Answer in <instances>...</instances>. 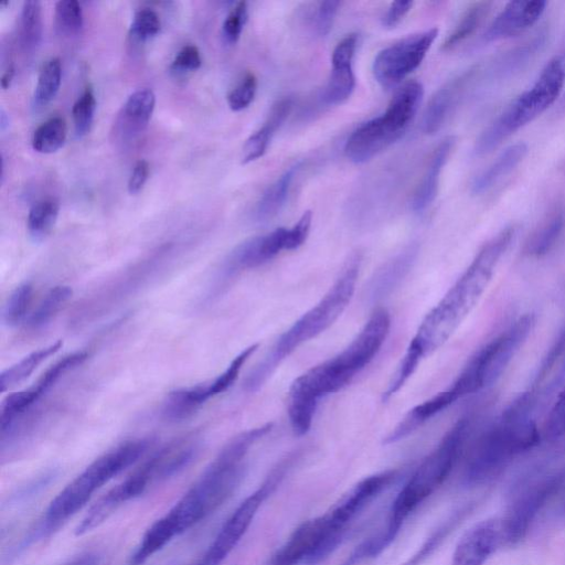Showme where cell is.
Returning <instances> with one entry per match:
<instances>
[{
  "label": "cell",
  "instance_id": "cell-1",
  "mask_svg": "<svg viewBox=\"0 0 565 565\" xmlns=\"http://www.w3.org/2000/svg\"><path fill=\"white\" fill-rule=\"evenodd\" d=\"M515 233L509 226L490 238L444 298L422 321L407 351L422 360L441 347L476 306Z\"/></svg>",
  "mask_w": 565,
  "mask_h": 565
},
{
  "label": "cell",
  "instance_id": "cell-2",
  "mask_svg": "<svg viewBox=\"0 0 565 565\" xmlns=\"http://www.w3.org/2000/svg\"><path fill=\"white\" fill-rule=\"evenodd\" d=\"M271 429L265 424L233 437L205 468L193 486L164 514L171 529L181 535L216 511L238 488L253 445Z\"/></svg>",
  "mask_w": 565,
  "mask_h": 565
},
{
  "label": "cell",
  "instance_id": "cell-3",
  "mask_svg": "<svg viewBox=\"0 0 565 565\" xmlns=\"http://www.w3.org/2000/svg\"><path fill=\"white\" fill-rule=\"evenodd\" d=\"M532 395L525 393L513 401L501 417L472 444L467 456L462 482L480 486L499 476L511 460L535 447L540 433L531 417Z\"/></svg>",
  "mask_w": 565,
  "mask_h": 565
},
{
  "label": "cell",
  "instance_id": "cell-4",
  "mask_svg": "<svg viewBox=\"0 0 565 565\" xmlns=\"http://www.w3.org/2000/svg\"><path fill=\"white\" fill-rule=\"evenodd\" d=\"M360 265L359 253L349 257L339 277L321 300L285 331L271 351L250 371L244 382L246 391H257L288 355L322 333L340 317L353 296Z\"/></svg>",
  "mask_w": 565,
  "mask_h": 565
},
{
  "label": "cell",
  "instance_id": "cell-5",
  "mask_svg": "<svg viewBox=\"0 0 565 565\" xmlns=\"http://www.w3.org/2000/svg\"><path fill=\"white\" fill-rule=\"evenodd\" d=\"M146 438L125 441L88 465L51 501L33 539L45 537L77 513L104 484L138 461L148 450Z\"/></svg>",
  "mask_w": 565,
  "mask_h": 565
},
{
  "label": "cell",
  "instance_id": "cell-6",
  "mask_svg": "<svg viewBox=\"0 0 565 565\" xmlns=\"http://www.w3.org/2000/svg\"><path fill=\"white\" fill-rule=\"evenodd\" d=\"M391 327L385 309H376L356 338L337 356L298 376L291 387L313 399L335 393L349 384L380 351Z\"/></svg>",
  "mask_w": 565,
  "mask_h": 565
},
{
  "label": "cell",
  "instance_id": "cell-7",
  "mask_svg": "<svg viewBox=\"0 0 565 565\" xmlns=\"http://www.w3.org/2000/svg\"><path fill=\"white\" fill-rule=\"evenodd\" d=\"M469 428L468 417L458 419L401 489L393 501L384 527L390 535L396 537L406 518L448 478L462 449Z\"/></svg>",
  "mask_w": 565,
  "mask_h": 565
},
{
  "label": "cell",
  "instance_id": "cell-8",
  "mask_svg": "<svg viewBox=\"0 0 565 565\" xmlns=\"http://www.w3.org/2000/svg\"><path fill=\"white\" fill-rule=\"evenodd\" d=\"M565 82V57H552L534 84L514 98L479 135L473 154L484 156L508 137L543 114L559 96Z\"/></svg>",
  "mask_w": 565,
  "mask_h": 565
},
{
  "label": "cell",
  "instance_id": "cell-9",
  "mask_svg": "<svg viewBox=\"0 0 565 565\" xmlns=\"http://www.w3.org/2000/svg\"><path fill=\"white\" fill-rule=\"evenodd\" d=\"M424 95L419 82L411 81L399 87L385 111L360 125L344 146L347 158L364 163L396 142L408 129Z\"/></svg>",
  "mask_w": 565,
  "mask_h": 565
},
{
  "label": "cell",
  "instance_id": "cell-10",
  "mask_svg": "<svg viewBox=\"0 0 565 565\" xmlns=\"http://www.w3.org/2000/svg\"><path fill=\"white\" fill-rule=\"evenodd\" d=\"M534 316L524 315L470 359L451 391L459 398L492 384L531 333Z\"/></svg>",
  "mask_w": 565,
  "mask_h": 565
},
{
  "label": "cell",
  "instance_id": "cell-11",
  "mask_svg": "<svg viewBox=\"0 0 565 565\" xmlns=\"http://www.w3.org/2000/svg\"><path fill=\"white\" fill-rule=\"evenodd\" d=\"M289 456L280 461L257 490L246 497L221 526L215 539L196 565H221L247 532L258 509L282 480L295 460Z\"/></svg>",
  "mask_w": 565,
  "mask_h": 565
},
{
  "label": "cell",
  "instance_id": "cell-12",
  "mask_svg": "<svg viewBox=\"0 0 565 565\" xmlns=\"http://www.w3.org/2000/svg\"><path fill=\"white\" fill-rule=\"evenodd\" d=\"M396 470H386L365 477L354 484L332 508L322 515L326 536L317 555L316 563L327 558L341 543L349 524L380 493L385 491L396 479Z\"/></svg>",
  "mask_w": 565,
  "mask_h": 565
},
{
  "label": "cell",
  "instance_id": "cell-13",
  "mask_svg": "<svg viewBox=\"0 0 565 565\" xmlns=\"http://www.w3.org/2000/svg\"><path fill=\"white\" fill-rule=\"evenodd\" d=\"M437 35L438 29L431 28L409 34L381 50L372 65L377 83L385 88L398 84L422 64Z\"/></svg>",
  "mask_w": 565,
  "mask_h": 565
},
{
  "label": "cell",
  "instance_id": "cell-14",
  "mask_svg": "<svg viewBox=\"0 0 565 565\" xmlns=\"http://www.w3.org/2000/svg\"><path fill=\"white\" fill-rule=\"evenodd\" d=\"M564 479L565 473L557 472L527 486L518 494L501 522L503 539L508 543L515 544L526 535L532 522Z\"/></svg>",
  "mask_w": 565,
  "mask_h": 565
},
{
  "label": "cell",
  "instance_id": "cell-15",
  "mask_svg": "<svg viewBox=\"0 0 565 565\" xmlns=\"http://www.w3.org/2000/svg\"><path fill=\"white\" fill-rule=\"evenodd\" d=\"M86 351H76L55 362L30 387L9 394L0 406V435L7 433L55 383L82 364Z\"/></svg>",
  "mask_w": 565,
  "mask_h": 565
},
{
  "label": "cell",
  "instance_id": "cell-16",
  "mask_svg": "<svg viewBox=\"0 0 565 565\" xmlns=\"http://www.w3.org/2000/svg\"><path fill=\"white\" fill-rule=\"evenodd\" d=\"M156 481L143 463L124 481L108 490L86 512L75 527V535L82 536L104 523L118 508L145 493Z\"/></svg>",
  "mask_w": 565,
  "mask_h": 565
},
{
  "label": "cell",
  "instance_id": "cell-17",
  "mask_svg": "<svg viewBox=\"0 0 565 565\" xmlns=\"http://www.w3.org/2000/svg\"><path fill=\"white\" fill-rule=\"evenodd\" d=\"M356 45L358 35L350 33L333 49L331 73L321 95L322 102L326 105L334 106L342 104L352 95L355 87L353 57Z\"/></svg>",
  "mask_w": 565,
  "mask_h": 565
},
{
  "label": "cell",
  "instance_id": "cell-18",
  "mask_svg": "<svg viewBox=\"0 0 565 565\" xmlns=\"http://www.w3.org/2000/svg\"><path fill=\"white\" fill-rule=\"evenodd\" d=\"M502 540L501 521L483 520L462 535L454 551L451 565H483Z\"/></svg>",
  "mask_w": 565,
  "mask_h": 565
},
{
  "label": "cell",
  "instance_id": "cell-19",
  "mask_svg": "<svg viewBox=\"0 0 565 565\" xmlns=\"http://www.w3.org/2000/svg\"><path fill=\"white\" fill-rule=\"evenodd\" d=\"M543 0H515L508 2L482 35L484 42L508 39L535 24L546 8Z\"/></svg>",
  "mask_w": 565,
  "mask_h": 565
},
{
  "label": "cell",
  "instance_id": "cell-20",
  "mask_svg": "<svg viewBox=\"0 0 565 565\" xmlns=\"http://www.w3.org/2000/svg\"><path fill=\"white\" fill-rule=\"evenodd\" d=\"M156 105L154 93L150 88L134 92L119 110L111 135L118 145H129L143 132Z\"/></svg>",
  "mask_w": 565,
  "mask_h": 565
},
{
  "label": "cell",
  "instance_id": "cell-21",
  "mask_svg": "<svg viewBox=\"0 0 565 565\" xmlns=\"http://www.w3.org/2000/svg\"><path fill=\"white\" fill-rule=\"evenodd\" d=\"M288 228L278 227L265 235L255 236L239 244L230 255L227 269L238 271L258 267L287 249Z\"/></svg>",
  "mask_w": 565,
  "mask_h": 565
},
{
  "label": "cell",
  "instance_id": "cell-22",
  "mask_svg": "<svg viewBox=\"0 0 565 565\" xmlns=\"http://www.w3.org/2000/svg\"><path fill=\"white\" fill-rule=\"evenodd\" d=\"M478 71L477 66L468 68L433 94L422 121V128L426 135H434L443 127Z\"/></svg>",
  "mask_w": 565,
  "mask_h": 565
},
{
  "label": "cell",
  "instance_id": "cell-23",
  "mask_svg": "<svg viewBox=\"0 0 565 565\" xmlns=\"http://www.w3.org/2000/svg\"><path fill=\"white\" fill-rule=\"evenodd\" d=\"M200 440L195 435L180 438L153 455L147 462L157 482L167 480L184 470L196 458Z\"/></svg>",
  "mask_w": 565,
  "mask_h": 565
},
{
  "label": "cell",
  "instance_id": "cell-24",
  "mask_svg": "<svg viewBox=\"0 0 565 565\" xmlns=\"http://www.w3.org/2000/svg\"><path fill=\"white\" fill-rule=\"evenodd\" d=\"M291 108V97L280 98L271 106L263 126L246 139L242 148V163H249L264 156L273 136L285 122Z\"/></svg>",
  "mask_w": 565,
  "mask_h": 565
},
{
  "label": "cell",
  "instance_id": "cell-25",
  "mask_svg": "<svg viewBox=\"0 0 565 565\" xmlns=\"http://www.w3.org/2000/svg\"><path fill=\"white\" fill-rule=\"evenodd\" d=\"M454 143L455 139L447 137L435 148L413 195L412 209L416 213L424 212L434 202L438 191L440 173L450 156Z\"/></svg>",
  "mask_w": 565,
  "mask_h": 565
},
{
  "label": "cell",
  "instance_id": "cell-26",
  "mask_svg": "<svg viewBox=\"0 0 565 565\" xmlns=\"http://www.w3.org/2000/svg\"><path fill=\"white\" fill-rule=\"evenodd\" d=\"M417 252V245H408L399 254L384 264L371 280L369 289L370 296L377 300L392 292L411 269Z\"/></svg>",
  "mask_w": 565,
  "mask_h": 565
},
{
  "label": "cell",
  "instance_id": "cell-27",
  "mask_svg": "<svg viewBox=\"0 0 565 565\" xmlns=\"http://www.w3.org/2000/svg\"><path fill=\"white\" fill-rule=\"evenodd\" d=\"M527 146L518 142L505 148L501 154L471 183V192L481 194L492 188L498 181L510 173L525 157Z\"/></svg>",
  "mask_w": 565,
  "mask_h": 565
},
{
  "label": "cell",
  "instance_id": "cell-28",
  "mask_svg": "<svg viewBox=\"0 0 565 565\" xmlns=\"http://www.w3.org/2000/svg\"><path fill=\"white\" fill-rule=\"evenodd\" d=\"M546 33L539 32L531 40L511 49L499 56L491 65L493 78H504L522 70L543 47Z\"/></svg>",
  "mask_w": 565,
  "mask_h": 565
},
{
  "label": "cell",
  "instance_id": "cell-29",
  "mask_svg": "<svg viewBox=\"0 0 565 565\" xmlns=\"http://www.w3.org/2000/svg\"><path fill=\"white\" fill-rule=\"evenodd\" d=\"M300 167L299 162L289 167L266 189L255 207V218L258 222L268 221L279 213Z\"/></svg>",
  "mask_w": 565,
  "mask_h": 565
},
{
  "label": "cell",
  "instance_id": "cell-30",
  "mask_svg": "<svg viewBox=\"0 0 565 565\" xmlns=\"http://www.w3.org/2000/svg\"><path fill=\"white\" fill-rule=\"evenodd\" d=\"M207 399V383L182 387L167 395L162 413L169 420H182L191 416Z\"/></svg>",
  "mask_w": 565,
  "mask_h": 565
},
{
  "label": "cell",
  "instance_id": "cell-31",
  "mask_svg": "<svg viewBox=\"0 0 565 565\" xmlns=\"http://www.w3.org/2000/svg\"><path fill=\"white\" fill-rule=\"evenodd\" d=\"M62 344L63 342L61 340L53 342L29 353L23 359L2 371L0 374V392L4 393L26 380L43 361L56 353Z\"/></svg>",
  "mask_w": 565,
  "mask_h": 565
},
{
  "label": "cell",
  "instance_id": "cell-32",
  "mask_svg": "<svg viewBox=\"0 0 565 565\" xmlns=\"http://www.w3.org/2000/svg\"><path fill=\"white\" fill-rule=\"evenodd\" d=\"M491 4L492 3L488 1H479L470 4L458 20L454 30L444 41L443 50H452L473 34L489 13Z\"/></svg>",
  "mask_w": 565,
  "mask_h": 565
},
{
  "label": "cell",
  "instance_id": "cell-33",
  "mask_svg": "<svg viewBox=\"0 0 565 565\" xmlns=\"http://www.w3.org/2000/svg\"><path fill=\"white\" fill-rule=\"evenodd\" d=\"M61 78V61L57 57H52L40 70L32 98L33 108H43L55 98L60 89Z\"/></svg>",
  "mask_w": 565,
  "mask_h": 565
},
{
  "label": "cell",
  "instance_id": "cell-34",
  "mask_svg": "<svg viewBox=\"0 0 565 565\" xmlns=\"http://www.w3.org/2000/svg\"><path fill=\"white\" fill-rule=\"evenodd\" d=\"M73 295L70 286H55L49 290L28 319L31 329H41L46 326L57 312L67 303Z\"/></svg>",
  "mask_w": 565,
  "mask_h": 565
},
{
  "label": "cell",
  "instance_id": "cell-35",
  "mask_svg": "<svg viewBox=\"0 0 565 565\" xmlns=\"http://www.w3.org/2000/svg\"><path fill=\"white\" fill-rule=\"evenodd\" d=\"M42 39V9L36 0L25 1L20 15V43L22 49L34 52Z\"/></svg>",
  "mask_w": 565,
  "mask_h": 565
},
{
  "label": "cell",
  "instance_id": "cell-36",
  "mask_svg": "<svg viewBox=\"0 0 565 565\" xmlns=\"http://www.w3.org/2000/svg\"><path fill=\"white\" fill-rule=\"evenodd\" d=\"M67 135L66 121L55 116L42 122L33 132L32 148L40 153H53L63 147Z\"/></svg>",
  "mask_w": 565,
  "mask_h": 565
},
{
  "label": "cell",
  "instance_id": "cell-37",
  "mask_svg": "<svg viewBox=\"0 0 565 565\" xmlns=\"http://www.w3.org/2000/svg\"><path fill=\"white\" fill-rule=\"evenodd\" d=\"M60 205L54 199H42L35 202L28 214V231L32 238L42 239L53 228L57 216Z\"/></svg>",
  "mask_w": 565,
  "mask_h": 565
},
{
  "label": "cell",
  "instance_id": "cell-38",
  "mask_svg": "<svg viewBox=\"0 0 565 565\" xmlns=\"http://www.w3.org/2000/svg\"><path fill=\"white\" fill-rule=\"evenodd\" d=\"M468 511L469 508H462L450 515L430 534L420 548L401 565H420L443 543L448 534L465 518Z\"/></svg>",
  "mask_w": 565,
  "mask_h": 565
},
{
  "label": "cell",
  "instance_id": "cell-39",
  "mask_svg": "<svg viewBox=\"0 0 565 565\" xmlns=\"http://www.w3.org/2000/svg\"><path fill=\"white\" fill-rule=\"evenodd\" d=\"M54 20L57 32L63 36L77 35L84 23L83 10L76 0H61L55 3Z\"/></svg>",
  "mask_w": 565,
  "mask_h": 565
},
{
  "label": "cell",
  "instance_id": "cell-40",
  "mask_svg": "<svg viewBox=\"0 0 565 565\" xmlns=\"http://www.w3.org/2000/svg\"><path fill=\"white\" fill-rule=\"evenodd\" d=\"M33 287L30 282L19 285L9 296L3 310L2 321L9 327L21 323L31 306Z\"/></svg>",
  "mask_w": 565,
  "mask_h": 565
},
{
  "label": "cell",
  "instance_id": "cell-41",
  "mask_svg": "<svg viewBox=\"0 0 565 565\" xmlns=\"http://www.w3.org/2000/svg\"><path fill=\"white\" fill-rule=\"evenodd\" d=\"M95 109V94L93 87L88 85L72 107L74 131L77 138L84 137L89 131L94 120Z\"/></svg>",
  "mask_w": 565,
  "mask_h": 565
},
{
  "label": "cell",
  "instance_id": "cell-42",
  "mask_svg": "<svg viewBox=\"0 0 565 565\" xmlns=\"http://www.w3.org/2000/svg\"><path fill=\"white\" fill-rule=\"evenodd\" d=\"M339 7L340 2L332 0L311 3L306 18L309 28L316 35L322 38L330 32Z\"/></svg>",
  "mask_w": 565,
  "mask_h": 565
},
{
  "label": "cell",
  "instance_id": "cell-43",
  "mask_svg": "<svg viewBox=\"0 0 565 565\" xmlns=\"http://www.w3.org/2000/svg\"><path fill=\"white\" fill-rule=\"evenodd\" d=\"M563 227V215H554L532 236L527 245V252L536 256L546 254L556 243Z\"/></svg>",
  "mask_w": 565,
  "mask_h": 565
},
{
  "label": "cell",
  "instance_id": "cell-44",
  "mask_svg": "<svg viewBox=\"0 0 565 565\" xmlns=\"http://www.w3.org/2000/svg\"><path fill=\"white\" fill-rule=\"evenodd\" d=\"M257 348L258 344H252L244 349L238 355H236L232 360L230 365L220 375H217L213 381L207 383V394L210 398L225 392L233 385L243 365L249 359V356L257 350Z\"/></svg>",
  "mask_w": 565,
  "mask_h": 565
},
{
  "label": "cell",
  "instance_id": "cell-45",
  "mask_svg": "<svg viewBox=\"0 0 565 565\" xmlns=\"http://www.w3.org/2000/svg\"><path fill=\"white\" fill-rule=\"evenodd\" d=\"M160 28L159 15L152 9L143 8L135 13L129 34L137 41H146L157 35Z\"/></svg>",
  "mask_w": 565,
  "mask_h": 565
},
{
  "label": "cell",
  "instance_id": "cell-46",
  "mask_svg": "<svg viewBox=\"0 0 565 565\" xmlns=\"http://www.w3.org/2000/svg\"><path fill=\"white\" fill-rule=\"evenodd\" d=\"M257 89V78L252 72H246L237 85L227 95V105L233 111L247 108L254 100Z\"/></svg>",
  "mask_w": 565,
  "mask_h": 565
},
{
  "label": "cell",
  "instance_id": "cell-47",
  "mask_svg": "<svg viewBox=\"0 0 565 565\" xmlns=\"http://www.w3.org/2000/svg\"><path fill=\"white\" fill-rule=\"evenodd\" d=\"M247 17L248 8L245 1H239L232 8L222 25V34L226 43L234 44L238 41Z\"/></svg>",
  "mask_w": 565,
  "mask_h": 565
},
{
  "label": "cell",
  "instance_id": "cell-48",
  "mask_svg": "<svg viewBox=\"0 0 565 565\" xmlns=\"http://www.w3.org/2000/svg\"><path fill=\"white\" fill-rule=\"evenodd\" d=\"M565 434V386L551 408L545 422V435L555 440Z\"/></svg>",
  "mask_w": 565,
  "mask_h": 565
},
{
  "label": "cell",
  "instance_id": "cell-49",
  "mask_svg": "<svg viewBox=\"0 0 565 565\" xmlns=\"http://www.w3.org/2000/svg\"><path fill=\"white\" fill-rule=\"evenodd\" d=\"M200 51L195 45H184L171 63V70L175 72H192L201 66Z\"/></svg>",
  "mask_w": 565,
  "mask_h": 565
},
{
  "label": "cell",
  "instance_id": "cell-50",
  "mask_svg": "<svg viewBox=\"0 0 565 565\" xmlns=\"http://www.w3.org/2000/svg\"><path fill=\"white\" fill-rule=\"evenodd\" d=\"M312 221V212L305 211L297 223L288 228L287 250L300 247L307 239Z\"/></svg>",
  "mask_w": 565,
  "mask_h": 565
},
{
  "label": "cell",
  "instance_id": "cell-51",
  "mask_svg": "<svg viewBox=\"0 0 565 565\" xmlns=\"http://www.w3.org/2000/svg\"><path fill=\"white\" fill-rule=\"evenodd\" d=\"M413 1H394L390 4L382 18V24L385 28H395L403 18L411 11Z\"/></svg>",
  "mask_w": 565,
  "mask_h": 565
},
{
  "label": "cell",
  "instance_id": "cell-52",
  "mask_svg": "<svg viewBox=\"0 0 565 565\" xmlns=\"http://www.w3.org/2000/svg\"><path fill=\"white\" fill-rule=\"evenodd\" d=\"M149 175V163L140 159L136 162L132 172L128 180V192L130 194H137L143 188Z\"/></svg>",
  "mask_w": 565,
  "mask_h": 565
},
{
  "label": "cell",
  "instance_id": "cell-53",
  "mask_svg": "<svg viewBox=\"0 0 565 565\" xmlns=\"http://www.w3.org/2000/svg\"><path fill=\"white\" fill-rule=\"evenodd\" d=\"M63 565H98V557L93 553H85L74 557Z\"/></svg>",
  "mask_w": 565,
  "mask_h": 565
},
{
  "label": "cell",
  "instance_id": "cell-54",
  "mask_svg": "<svg viewBox=\"0 0 565 565\" xmlns=\"http://www.w3.org/2000/svg\"><path fill=\"white\" fill-rule=\"evenodd\" d=\"M13 76H14V67L13 66H9L2 74L1 76V87L3 89H7L12 79H13Z\"/></svg>",
  "mask_w": 565,
  "mask_h": 565
},
{
  "label": "cell",
  "instance_id": "cell-55",
  "mask_svg": "<svg viewBox=\"0 0 565 565\" xmlns=\"http://www.w3.org/2000/svg\"><path fill=\"white\" fill-rule=\"evenodd\" d=\"M563 107H565V95H564V98H563Z\"/></svg>",
  "mask_w": 565,
  "mask_h": 565
},
{
  "label": "cell",
  "instance_id": "cell-56",
  "mask_svg": "<svg viewBox=\"0 0 565 565\" xmlns=\"http://www.w3.org/2000/svg\"><path fill=\"white\" fill-rule=\"evenodd\" d=\"M192 565H196V564L194 563V564H192Z\"/></svg>",
  "mask_w": 565,
  "mask_h": 565
}]
</instances>
